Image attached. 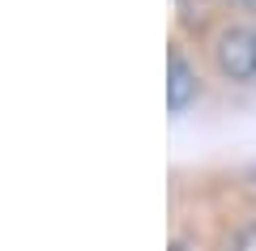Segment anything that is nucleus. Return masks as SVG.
<instances>
[{
    "label": "nucleus",
    "mask_w": 256,
    "mask_h": 251,
    "mask_svg": "<svg viewBox=\"0 0 256 251\" xmlns=\"http://www.w3.org/2000/svg\"><path fill=\"white\" fill-rule=\"evenodd\" d=\"M244 4H256V0H244Z\"/></svg>",
    "instance_id": "nucleus-4"
},
{
    "label": "nucleus",
    "mask_w": 256,
    "mask_h": 251,
    "mask_svg": "<svg viewBox=\"0 0 256 251\" xmlns=\"http://www.w3.org/2000/svg\"><path fill=\"white\" fill-rule=\"evenodd\" d=\"M175 251H184V247H175Z\"/></svg>",
    "instance_id": "nucleus-5"
},
{
    "label": "nucleus",
    "mask_w": 256,
    "mask_h": 251,
    "mask_svg": "<svg viewBox=\"0 0 256 251\" xmlns=\"http://www.w3.org/2000/svg\"><path fill=\"white\" fill-rule=\"evenodd\" d=\"M230 251H256V226H244V230L230 239Z\"/></svg>",
    "instance_id": "nucleus-3"
},
{
    "label": "nucleus",
    "mask_w": 256,
    "mask_h": 251,
    "mask_svg": "<svg viewBox=\"0 0 256 251\" xmlns=\"http://www.w3.org/2000/svg\"><path fill=\"white\" fill-rule=\"evenodd\" d=\"M214 64L230 81H256V21L226 26L214 38Z\"/></svg>",
    "instance_id": "nucleus-1"
},
{
    "label": "nucleus",
    "mask_w": 256,
    "mask_h": 251,
    "mask_svg": "<svg viewBox=\"0 0 256 251\" xmlns=\"http://www.w3.org/2000/svg\"><path fill=\"white\" fill-rule=\"evenodd\" d=\"M192 98H196V72L180 47H171L166 51V102H171V111H184Z\"/></svg>",
    "instance_id": "nucleus-2"
}]
</instances>
